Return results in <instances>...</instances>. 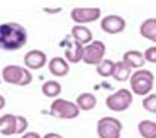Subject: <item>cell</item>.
<instances>
[{
    "label": "cell",
    "instance_id": "obj_1",
    "mask_svg": "<svg viewBox=\"0 0 156 138\" xmlns=\"http://www.w3.org/2000/svg\"><path fill=\"white\" fill-rule=\"evenodd\" d=\"M27 30L18 23L0 24V49L3 51H18L27 45Z\"/></svg>",
    "mask_w": 156,
    "mask_h": 138
},
{
    "label": "cell",
    "instance_id": "obj_2",
    "mask_svg": "<svg viewBox=\"0 0 156 138\" xmlns=\"http://www.w3.org/2000/svg\"><path fill=\"white\" fill-rule=\"evenodd\" d=\"M131 92L135 95H140V97H147L150 91L153 89V85H155V76L150 70L146 69H140L135 70L132 73L131 79Z\"/></svg>",
    "mask_w": 156,
    "mask_h": 138
},
{
    "label": "cell",
    "instance_id": "obj_3",
    "mask_svg": "<svg viewBox=\"0 0 156 138\" xmlns=\"http://www.w3.org/2000/svg\"><path fill=\"white\" fill-rule=\"evenodd\" d=\"M2 80L11 85H18V86H28L33 82V76L30 70L21 67V65H6L2 70Z\"/></svg>",
    "mask_w": 156,
    "mask_h": 138
},
{
    "label": "cell",
    "instance_id": "obj_4",
    "mask_svg": "<svg viewBox=\"0 0 156 138\" xmlns=\"http://www.w3.org/2000/svg\"><path fill=\"white\" fill-rule=\"evenodd\" d=\"M49 115L57 117V119H64V120H70L76 119L80 115V110L77 107V104L69 101V100H62V98H55L51 104V110Z\"/></svg>",
    "mask_w": 156,
    "mask_h": 138
},
{
    "label": "cell",
    "instance_id": "obj_5",
    "mask_svg": "<svg viewBox=\"0 0 156 138\" xmlns=\"http://www.w3.org/2000/svg\"><path fill=\"white\" fill-rule=\"evenodd\" d=\"M122 123L113 116H104L97 122V135L100 138H120Z\"/></svg>",
    "mask_w": 156,
    "mask_h": 138
},
{
    "label": "cell",
    "instance_id": "obj_6",
    "mask_svg": "<svg viewBox=\"0 0 156 138\" xmlns=\"http://www.w3.org/2000/svg\"><path fill=\"white\" fill-rule=\"evenodd\" d=\"M132 104V92L126 88L118 89L106 98V105L112 111H125Z\"/></svg>",
    "mask_w": 156,
    "mask_h": 138
},
{
    "label": "cell",
    "instance_id": "obj_7",
    "mask_svg": "<svg viewBox=\"0 0 156 138\" xmlns=\"http://www.w3.org/2000/svg\"><path fill=\"white\" fill-rule=\"evenodd\" d=\"M106 55V45L101 40H92L83 48V61L88 65H98Z\"/></svg>",
    "mask_w": 156,
    "mask_h": 138
},
{
    "label": "cell",
    "instance_id": "obj_8",
    "mask_svg": "<svg viewBox=\"0 0 156 138\" xmlns=\"http://www.w3.org/2000/svg\"><path fill=\"white\" fill-rule=\"evenodd\" d=\"M100 16H101L100 8H73L70 12V18L76 23V25L94 23L97 19H100Z\"/></svg>",
    "mask_w": 156,
    "mask_h": 138
},
{
    "label": "cell",
    "instance_id": "obj_9",
    "mask_svg": "<svg viewBox=\"0 0 156 138\" xmlns=\"http://www.w3.org/2000/svg\"><path fill=\"white\" fill-rule=\"evenodd\" d=\"M100 27L107 34H119L126 28V21L119 15H107L101 19Z\"/></svg>",
    "mask_w": 156,
    "mask_h": 138
},
{
    "label": "cell",
    "instance_id": "obj_10",
    "mask_svg": "<svg viewBox=\"0 0 156 138\" xmlns=\"http://www.w3.org/2000/svg\"><path fill=\"white\" fill-rule=\"evenodd\" d=\"M48 64V57L43 51L33 49L24 55V67L28 70H40Z\"/></svg>",
    "mask_w": 156,
    "mask_h": 138
},
{
    "label": "cell",
    "instance_id": "obj_11",
    "mask_svg": "<svg viewBox=\"0 0 156 138\" xmlns=\"http://www.w3.org/2000/svg\"><path fill=\"white\" fill-rule=\"evenodd\" d=\"M48 67H49V73L52 76H55V77H64L70 71V64L67 62L66 58H61V57L51 58L48 62Z\"/></svg>",
    "mask_w": 156,
    "mask_h": 138
},
{
    "label": "cell",
    "instance_id": "obj_12",
    "mask_svg": "<svg viewBox=\"0 0 156 138\" xmlns=\"http://www.w3.org/2000/svg\"><path fill=\"white\" fill-rule=\"evenodd\" d=\"M83 48L85 46L77 43L76 40L70 42L67 45V48H66V52H64L67 62L69 64H77V62H80L83 59Z\"/></svg>",
    "mask_w": 156,
    "mask_h": 138
},
{
    "label": "cell",
    "instance_id": "obj_13",
    "mask_svg": "<svg viewBox=\"0 0 156 138\" xmlns=\"http://www.w3.org/2000/svg\"><path fill=\"white\" fill-rule=\"evenodd\" d=\"M70 34H72L73 40H76L77 43H80L82 46L89 45V43L94 40L92 31H91L86 25H73Z\"/></svg>",
    "mask_w": 156,
    "mask_h": 138
},
{
    "label": "cell",
    "instance_id": "obj_14",
    "mask_svg": "<svg viewBox=\"0 0 156 138\" xmlns=\"http://www.w3.org/2000/svg\"><path fill=\"white\" fill-rule=\"evenodd\" d=\"M122 61L126 62L131 69H143L144 62H146V58H144V54L140 52V51H126L122 57Z\"/></svg>",
    "mask_w": 156,
    "mask_h": 138
},
{
    "label": "cell",
    "instance_id": "obj_15",
    "mask_svg": "<svg viewBox=\"0 0 156 138\" xmlns=\"http://www.w3.org/2000/svg\"><path fill=\"white\" fill-rule=\"evenodd\" d=\"M0 134L2 135H15L16 134V116L6 113L0 117Z\"/></svg>",
    "mask_w": 156,
    "mask_h": 138
},
{
    "label": "cell",
    "instance_id": "obj_16",
    "mask_svg": "<svg viewBox=\"0 0 156 138\" xmlns=\"http://www.w3.org/2000/svg\"><path fill=\"white\" fill-rule=\"evenodd\" d=\"M76 104H77L80 111H91L97 105V97L92 92H82L76 98Z\"/></svg>",
    "mask_w": 156,
    "mask_h": 138
},
{
    "label": "cell",
    "instance_id": "obj_17",
    "mask_svg": "<svg viewBox=\"0 0 156 138\" xmlns=\"http://www.w3.org/2000/svg\"><path fill=\"white\" fill-rule=\"evenodd\" d=\"M140 34L141 37L155 42L156 43V18H147L140 25Z\"/></svg>",
    "mask_w": 156,
    "mask_h": 138
},
{
    "label": "cell",
    "instance_id": "obj_18",
    "mask_svg": "<svg viewBox=\"0 0 156 138\" xmlns=\"http://www.w3.org/2000/svg\"><path fill=\"white\" fill-rule=\"evenodd\" d=\"M132 76V69L123 61H118L115 64V71H113V79L118 82H126Z\"/></svg>",
    "mask_w": 156,
    "mask_h": 138
},
{
    "label": "cell",
    "instance_id": "obj_19",
    "mask_svg": "<svg viewBox=\"0 0 156 138\" xmlns=\"http://www.w3.org/2000/svg\"><path fill=\"white\" fill-rule=\"evenodd\" d=\"M61 91H62V86L57 80H46L42 85V94L46 98H58Z\"/></svg>",
    "mask_w": 156,
    "mask_h": 138
},
{
    "label": "cell",
    "instance_id": "obj_20",
    "mask_svg": "<svg viewBox=\"0 0 156 138\" xmlns=\"http://www.w3.org/2000/svg\"><path fill=\"white\" fill-rule=\"evenodd\" d=\"M138 134L143 138H156V122L144 119L138 123Z\"/></svg>",
    "mask_w": 156,
    "mask_h": 138
},
{
    "label": "cell",
    "instance_id": "obj_21",
    "mask_svg": "<svg viewBox=\"0 0 156 138\" xmlns=\"http://www.w3.org/2000/svg\"><path fill=\"white\" fill-rule=\"evenodd\" d=\"M115 61L104 58L98 65H97V73L101 77H113V71H115Z\"/></svg>",
    "mask_w": 156,
    "mask_h": 138
},
{
    "label": "cell",
    "instance_id": "obj_22",
    "mask_svg": "<svg viewBox=\"0 0 156 138\" xmlns=\"http://www.w3.org/2000/svg\"><path fill=\"white\" fill-rule=\"evenodd\" d=\"M141 104H143V108L146 111L156 115V94H149L147 97H144Z\"/></svg>",
    "mask_w": 156,
    "mask_h": 138
},
{
    "label": "cell",
    "instance_id": "obj_23",
    "mask_svg": "<svg viewBox=\"0 0 156 138\" xmlns=\"http://www.w3.org/2000/svg\"><path fill=\"white\" fill-rule=\"evenodd\" d=\"M28 128V120L24 116H16V134H25Z\"/></svg>",
    "mask_w": 156,
    "mask_h": 138
},
{
    "label": "cell",
    "instance_id": "obj_24",
    "mask_svg": "<svg viewBox=\"0 0 156 138\" xmlns=\"http://www.w3.org/2000/svg\"><path fill=\"white\" fill-rule=\"evenodd\" d=\"M144 58L147 62H152V64H156V46H150L144 51Z\"/></svg>",
    "mask_w": 156,
    "mask_h": 138
},
{
    "label": "cell",
    "instance_id": "obj_25",
    "mask_svg": "<svg viewBox=\"0 0 156 138\" xmlns=\"http://www.w3.org/2000/svg\"><path fill=\"white\" fill-rule=\"evenodd\" d=\"M21 138H42L37 132H33V131H30V132H25L21 135Z\"/></svg>",
    "mask_w": 156,
    "mask_h": 138
},
{
    "label": "cell",
    "instance_id": "obj_26",
    "mask_svg": "<svg viewBox=\"0 0 156 138\" xmlns=\"http://www.w3.org/2000/svg\"><path fill=\"white\" fill-rule=\"evenodd\" d=\"M43 12H46V13H58V12H61V8H43Z\"/></svg>",
    "mask_w": 156,
    "mask_h": 138
},
{
    "label": "cell",
    "instance_id": "obj_27",
    "mask_svg": "<svg viewBox=\"0 0 156 138\" xmlns=\"http://www.w3.org/2000/svg\"><path fill=\"white\" fill-rule=\"evenodd\" d=\"M43 138H64L62 135L57 134V132H48L46 135H43Z\"/></svg>",
    "mask_w": 156,
    "mask_h": 138
},
{
    "label": "cell",
    "instance_id": "obj_28",
    "mask_svg": "<svg viewBox=\"0 0 156 138\" xmlns=\"http://www.w3.org/2000/svg\"><path fill=\"white\" fill-rule=\"evenodd\" d=\"M5 105H6V100H5V97L0 94V111L5 108Z\"/></svg>",
    "mask_w": 156,
    "mask_h": 138
},
{
    "label": "cell",
    "instance_id": "obj_29",
    "mask_svg": "<svg viewBox=\"0 0 156 138\" xmlns=\"http://www.w3.org/2000/svg\"><path fill=\"white\" fill-rule=\"evenodd\" d=\"M0 82H2V73H0Z\"/></svg>",
    "mask_w": 156,
    "mask_h": 138
}]
</instances>
